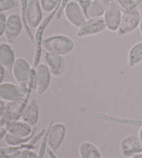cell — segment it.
I'll list each match as a JSON object with an SVG mask.
<instances>
[{"instance_id": "obj_1", "label": "cell", "mask_w": 142, "mask_h": 158, "mask_svg": "<svg viewBox=\"0 0 142 158\" xmlns=\"http://www.w3.org/2000/svg\"><path fill=\"white\" fill-rule=\"evenodd\" d=\"M42 46L45 51L64 56L72 52L74 48V42L67 35H53L42 39Z\"/></svg>"}, {"instance_id": "obj_2", "label": "cell", "mask_w": 142, "mask_h": 158, "mask_svg": "<svg viewBox=\"0 0 142 158\" xmlns=\"http://www.w3.org/2000/svg\"><path fill=\"white\" fill-rule=\"evenodd\" d=\"M27 97L29 98L30 95L26 87L9 82L0 84V99L10 102L21 100Z\"/></svg>"}, {"instance_id": "obj_3", "label": "cell", "mask_w": 142, "mask_h": 158, "mask_svg": "<svg viewBox=\"0 0 142 158\" xmlns=\"http://www.w3.org/2000/svg\"><path fill=\"white\" fill-rule=\"evenodd\" d=\"M11 72L17 83L28 89L31 76V67L26 59L17 58Z\"/></svg>"}, {"instance_id": "obj_4", "label": "cell", "mask_w": 142, "mask_h": 158, "mask_svg": "<svg viewBox=\"0 0 142 158\" xmlns=\"http://www.w3.org/2000/svg\"><path fill=\"white\" fill-rule=\"evenodd\" d=\"M140 18V10L137 8L130 13H122L120 24L116 32L118 37H123L139 27Z\"/></svg>"}, {"instance_id": "obj_5", "label": "cell", "mask_w": 142, "mask_h": 158, "mask_svg": "<svg viewBox=\"0 0 142 158\" xmlns=\"http://www.w3.org/2000/svg\"><path fill=\"white\" fill-rule=\"evenodd\" d=\"M65 18L76 28H81L87 22V18L83 10L76 0L68 2L64 10Z\"/></svg>"}, {"instance_id": "obj_6", "label": "cell", "mask_w": 142, "mask_h": 158, "mask_svg": "<svg viewBox=\"0 0 142 158\" xmlns=\"http://www.w3.org/2000/svg\"><path fill=\"white\" fill-rule=\"evenodd\" d=\"M66 133L67 128L64 123H53L48 135L47 147L54 153L58 151L64 142Z\"/></svg>"}, {"instance_id": "obj_7", "label": "cell", "mask_w": 142, "mask_h": 158, "mask_svg": "<svg viewBox=\"0 0 142 158\" xmlns=\"http://www.w3.org/2000/svg\"><path fill=\"white\" fill-rule=\"evenodd\" d=\"M22 28L23 22L19 13H12L7 16L4 36L8 43H13L18 38Z\"/></svg>"}, {"instance_id": "obj_8", "label": "cell", "mask_w": 142, "mask_h": 158, "mask_svg": "<svg viewBox=\"0 0 142 158\" xmlns=\"http://www.w3.org/2000/svg\"><path fill=\"white\" fill-rule=\"evenodd\" d=\"M119 150L123 157H132L142 153V142L137 135H128L121 139Z\"/></svg>"}, {"instance_id": "obj_9", "label": "cell", "mask_w": 142, "mask_h": 158, "mask_svg": "<svg viewBox=\"0 0 142 158\" xmlns=\"http://www.w3.org/2000/svg\"><path fill=\"white\" fill-rule=\"evenodd\" d=\"M52 74L44 63H40L35 71V87L38 94L42 95L47 91L51 83Z\"/></svg>"}, {"instance_id": "obj_10", "label": "cell", "mask_w": 142, "mask_h": 158, "mask_svg": "<svg viewBox=\"0 0 142 158\" xmlns=\"http://www.w3.org/2000/svg\"><path fill=\"white\" fill-rule=\"evenodd\" d=\"M122 12L114 0L107 6L103 18L106 24V29L112 32H116L120 24Z\"/></svg>"}, {"instance_id": "obj_11", "label": "cell", "mask_w": 142, "mask_h": 158, "mask_svg": "<svg viewBox=\"0 0 142 158\" xmlns=\"http://www.w3.org/2000/svg\"><path fill=\"white\" fill-rule=\"evenodd\" d=\"M106 29L103 17L96 18H90L83 27L78 29L76 35L79 38L98 34Z\"/></svg>"}, {"instance_id": "obj_12", "label": "cell", "mask_w": 142, "mask_h": 158, "mask_svg": "<svg viewBox=\"0 0 142 158\" xmlns=\"http://www.w3.org/2000/svg\"><path fill=\"white\" fill-rule=\"evenodd\" d=\"M42 10L40 0H29L27 9V22L30 28H37L42 22Z\"/></svg>"}, {"instance_id": "obj_13", "label": "cell", "mask_w": 142, "mask_h": 158, "mask_svg": "<svg viewBox=\"0 0 142 158\" xmlns=\"http://www.w3.org/2000/svg\"><path fill=\"white\" fill-rule=\"evenodd\" d=\"M28 97H25L21 100L10 101L5 105L4 114L9 121L19 120L22 118L24 109L28 103Z\"/></svg>"}, {"instance_id": "obj_14", "label": "cell", "mask_w": 142, "mask_h": 158, "mask_svg": "<svg viewBox=\"0 0 142 158\" xmlns=\"http://www.w3.org/2000/svg\"><path fill=\"white\" fill-rule=\"evenodd\" d=\"M43 60L53 76L59 77L63 73L65 61L62 56L44 51Z\"/></svg>"}, {"instance_id": "obj_15", "label": "cell", "mask_w": 142, "mask_h": 158, "mask_svg": "<svg viewBox=\"0 0 142 158\" xmlns=\"http://www.w3.org/2000/svg\"><path fill=\"white\" fill-rule=\"evenodd\" d=\"M15 59V53L10 44L8 42H0V64L4 67L6 71L12 72Z\"/></svg>"}, {"instance_id": "obj_16", "label": "cell", "mask_w": 142, "mask_h": 158, "mask_svg": "<svg viewBox=\"0 0 142 158\" xmlns=\"http://www.w3.org/2000/svg\"><path fill=\"white\" fill-rule=\"evenodd\" d=\"M7 132L19 137H27L31 135L33 127L31 126L23 121H11L5 127Z\"/></svg>"}, {"instance_id": "obj_17", "label": "cell", "mask_w": 142, "mask_h": 158, "mask_svg": "<svg viewBox=\"0 0 142 158\" xmlns=\"http://www.w3.org/2000/svg\"><path fill=\"white\" fill-rule=\"evenodd\" d=\"M21 118L31 126L34 127L36 126L39 119V110L38 103L35 99L31 100L28 102Z\"/></svg>"}, {"instance_id": "obj_18", "label": "cell", "mask_w": 142, "mask_h": 158, "mask_svg": "<svg viewBox=\"0 0 142 158\" xmlns=\"http://www.w3.org/2000/svg\"><path fill=\"white\" fill-rule=\"evenodd\" d=\"M112 0H92L87 13V18H101Z\"/></svg>"}, {"instance_id": "obj_19", "label": "cell", "mask_w": 142, "mask_h": 158, "mask_svg": "<svg viewBox=\"0 0 142 158\" xmlns=\"http://www.w3.org/2000/svg\"><path fill=\"white\" fill-rule=\"evenodd\" d=\"M127 65L133 68L142 62V41L138 42L130 48L127 53Z\"/></svg>"}, {"instance_id": "obj_20", "label": "cell", "mask_w": 142, "mask_h": 158, "mask_svg": "<svg viewBox=\"0 0 142 158\" xmlns=\"http://www.w3.org/2000/svg\"><path fill=\"white\" fill-rule=\"evenodd\" d=\"M79 155L81 158H102L98 149L90 142L81 143L79 147Z\"/></svg>"}, {"instance_id": "obj_21", "label": "cell", "mask_w": 142, "mask_h": 158, "mask_svg": "<svg viewBox=\"0 0 142 158\" xmlns=\"http://www.w3.org/2000/svg\"><path fill=\"white\" fill-rule=\"evenodd\" d=\"M37 131V127L34 126L32 133L27 137H19L14 136V135L7 133L5 135L4 137V141L5 143L8 146H18L25 144L28 142H29L31 139L35 136Z\"/></svg>"}, {"instance_id": "obj_22", "label": "cell", "mask_w": 142, "mask_h": 158, "mask_svg": "<svg viewBox=\"0 0 142 158\" xmlns=\"http://www.w3.org/2000/svg\"><path fill=\"white\" fill-rule=\"evenodd\" d=\"M19 5H20V15L22 22H23V26L24 31L26 33L27 37L29 39L32 44L33 46L36 47V40L35 36L33 35V33L31 32L30 29V27L28 26L27 22V4L28 1L27 0H19Z\"/></svg>"}, {"instance_id": "obj_23", "label": "cell", "mask_w": 142, "mask_h": 158, "mask_svg": "<svg viewBox=\"0 0 142 158\" xmlns=\"http://www.w3.org/2000/svg\"><path fill=\"white\" fill-rule=\"evenodd\" d=\"M120 8L122 13H130L137 9L138 5L136 0H114Z\"/></svg>"}, {"instance_id": "obj_24", "label": "cell", "mask_w": 142, "mask_h": 158, "mask_svg": "<svg viewBox=\"0 0 142 158\" xmlns=\"http://www.w3.org/2000/svg\"><path fill=\"white\" fill-rule=\"evenodd\" d=\"M62 0H40L44 12L52 13L61 4Z\"/></svg>"}, {"instance_id": "obj_25", "label": "cell", "mask_w": 142, "mask_h": 158, "mask_svg": "<svg viewBox=\"0 0 142 158\" xmlns=\"http://www.w3.org/2000/svg\"><path fill=\"white\" fill-rule=\"evenodd\" d=\"M18 4L15 0H0V13L6 12L17 8Z\"/></svg>"}, {"instance_id": "obj_26", "label": "cell", "mask_w": 142, "mask_h": 158, "mask_svg": "<svg viewBox=\"0 0 142 158\" xmlns=\"http://www.w3.org/2000/svg\"><path fill=\"white\" fill-rule=\"evenodd\" d=\"M76 1L78 2V4L82 8V10H83L85 15H86L87 18L88 10H89V8L90 6L91 3H92V0H76Z\"/></svg>"}, {"instance_id": "obj_27", "label": "cell", "mask_w": 142, "mask_h": 158, "mask_svg": "<svg viewBox=\"0 0 142 158\" xmlns=\"http://www.w3.org/2000/svg\"><path fill=\"white\" fill-rule=\"evenodd\" d=\"M7 16L4 13H0V38L4 35Z\"/></svg>"}, {"instance_id": "obj_28", "label": "cell", "mask_w": 142, "mask_h": 158, "mask_svg": "<svg viewBox=\"0 0 142 158\" xmlns=\"http://www.w3.org/2000/svg\"><path fill=\"white\" fill-rule=\"evenodd\" d=\"M8 122H9V121H8L7 117L5 116L4 114L0 115V128H4Z\"/></svg>"}, {"instance_id": "obj_29", "label": "cell", "mask_w": 142, "mask_h": 158, "mask_svg": "<svg viewBox=\"0 0 142 158\" xmlns=\"http://www.w3.org/2000/svg\"><path fill=\"white\" fill-rule=\"evenodd\" d=\"M22 151V150H21ZM21 151H18L12 154H2L0 155V158H16Z\"/></svg>"}, {"instance_id": "obj_30", "label": "cell", "mask_w": 142, "mask_h": 158, "mask_svg": "<svg viewBox=\"0 0 142 158\" xmlns=\"http://www.w3.org/2000/svg\"><path fill=\"white\" fill-rule=\"evenodd\" d=\"M27 158H41V157L39 156L38 153H37L36 152H35L33 150H28Z\"/></svg>"}, {"instance_id": "obj_31", "label": "cell", "mask_w": 142, "mask_h": 158, "mask_svg": "<svg viewBox=\"0 0 142 158\" xmlns=\"http://www.w3.org/2000/svg\"><path fill=\"white\" fill-rule=\"evenodd\" d=\"M5 71L6 69L4 68V67L0 64V84L3 83V81L4 79Z\"/></svg>"}, {"instance_id": "obj_32", "label": "cell", "mask_w": 142, "mask_h": 158, "mask_svg": "<svg viewBox=\"0 0 142 158\" xmlns=\"http://www.w3.org/2000/svg\"><path fill=\"white\" fill-rule=\"evenodd\" d=\"M46 153L47 154V156H49V158H58L56 156V154L54 152H53L52 150H50V149L47 147V151H46Z\"/></svg>"}, {"instance_id": "obj_33", "label": "cell", "mask_w": 142, "mask_h": 158, "mask_svg": "<svg viewBox=\"0 0 142 158\" xmlns=\"http://www.w3.org/2000/svg\"><path fill=\"white\" fill-rule=\"evenodd\" d=\"M7 133V130L5 128H2L0 130V140L2 139H4L5 135Z\"/></svg>"}, {"instance_id": "obj_34", "label": "cell", "mask_w": 142, "mask_h": 158, "mask_svg": "<svg viewBox=\"0 0 142 158\" xmlns=\"http://www.w3.org/2000/svg\"><path fill=\"white\" fill-rule=\"evenodd\" d=\"M4 108H5V104L1 99H0V115L4 114Z\"/></svg>"}, {"instance_id": "obj_35", "label": "cell", "mask_w": 142, "mask_h": 158, "mask_svg": "<svg viewBox=\"0 0 142 158\" xmlns=\"http://www.w3.org/2000/svg\"><path fill=\"white\" fill-rule=\"evenodd\" d=\"M138 126H141L140 132H139V137H140V139L142 142V121H138Z\"/></svg>"}, {"instance_id": "obj_36", "label": "cell", "mask_w": 142, "mask_h": 158, "mask_svg": "<svg viewBox=\"0 0 142 158\" xmlns=\"http://www.w3.org/2000/svg\"><path fill=\"white\" fill-rule=\"evenodd\" d=\"M140 15H141V18H140V25H139V28H140V33L142 35V8L140 10Z\"/></svg>"}, {"instance_id": "obj_37", "label": "cell", "mask_w": 142, "mask_h": 158, "mask_svg": "<svg viewBox=\"0 0 142 158\" xmlns=\"http://www.w3.org/2000/svg\"><path fill=\"white\" fill-rule=\"evenodd\" d=\"M131 158H142V153H140V154H137V155H135V156L132 157Z\"/></svg>"}]
</instances>
